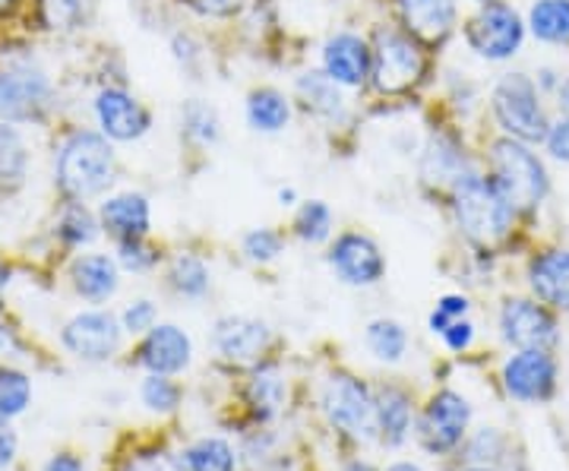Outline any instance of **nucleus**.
Masks as SVG:
<instances>
[{"label":"nucleus","mask_w":569,"mask_h":471,"mask_svg":"<svg viewBox=\"0 0 569 471\" xmlns=\"http://www.w3.org/2000/svg\"><path fill=\"white\" fill-rule=\"evenodd\" d=\"M54 86L39 63L20 58L0 67V121L32 123L51 108Z\"/></svg>","instance_id":"6"},{"label":"nucleus","mask_w":569,"mask_h":471,"mask_svg":"<svg viewBox=\"0 0 569 471\" xmlns=\"http://www.w3.org/2000/svg\"><path fill=\"white\" fill-rule=\"evenodd\" d=\"M531 39L550 48H569V0H535L529 7Z\"/></svg>","instance_id":"24"},{"label":"nucleus","mask_w":569,"mask_h":471,"mask_svg":"<svg viewBox=\"0 0 569 471\" xmlns=\"http://www.w3.org/2000/svg\"><path fill=\"white\" fill-rule=\"evenodd\" d=\"M187 7H193L197 13L203 17H216V20H224V17H234L247 0H183Z\"/></svg>","instance_id":"43"},{"label":"nucleus","mask_w":569,"mask_h":471,"mask_svg":"<svg viewBox=\"0 0 569 471\" xmlns=\"http://www.w3.org/2000/svg\"><path fill=\"white\" fill-rule=\"evenodd\" d=\"M326 418L355 440H370L377 433V405L361 380L348 373H332L323 390Z\"/></svg>","instance_id":"8"},{"label":"nucleus","mask_w":569,"mask_h":471,"mask_svg":"<svg viewBox=\"0 0 569 471\" xmlns=\"http://www.w3.org/2000/svg\"><path fill=\"white\" fill-rule=\"evenodd\" d=\"M17 455V433L10 431L7 424H0V471L7 469Z\"/></svg>","instance_id":"45"},{"label":"nucleus","mask_w":569,"mask_h":471,"mask_svg":"<svg viewBox=\"0 0 569 471\" xmlns=\"http://www.w3.org/2000/svg\"><path fill=\"white\" fill-rule=\"evenodd\" d=\"M244 253L253 263H269L282 253V234L272 228H257L244 238Z\"/></svg>","instance_id":"38"},{"label":"nucleus","mask_w":569,"mask_h":471,"mask_svg":"<svg viewBox=\"0 0 569 471\" xmlns=\"http://www.w3.org/2000/svg\"><path fill=\"white\" fill-rule=\"evenodd\" d=\"M503 387L519 402H545L557 387V364L548 351H519L503 364Z\"/></svg>","instance_id":"14"},{"label":"nucleus","mask_w":569,"mask_h":471,"mask_svg":"<svg viewBox=\"0 0 569 471\" xmlns=\"http://www.w3.org/2000/svg\"><path fill=\"white\" fill-rule=\"evenodd\" d=\"M247 399H250V405L257 409V414H276L279 405H282L284 399V383L282 377H279V370L276 368H260L253 373V380H250V387H247Z\"/></svg>","instance_id":"30"},{"label":"nucleus","mask_w":569,"mask_h":471,"mask_svg":"<svg viewBox=\"0 0 569 471\" xmlns=\"http://www.w3.org/2000/svg\"><path fill=\"white\" fill-rule=\"evenodd\" d=\"M529 285L541 304L569 310V250H545L529 263Z\"/></svg>","instance_id":"18"},{"label":"nucleus","mask_w":569,"mask_h":471,"mask_svg":"<svg viewBox=\"0 0 569 471\" xmlns=\"http://www.w3.org/2000/svg\"><path fill=\"white\" fill-rule=\"evenodd\" d=\"M121 327L130 332V335H140V332H149L156 327V304L152 301H133L130 308L123 310Z\"/></svg>","instance_id":"42"},{"label":"nucleus","mask_w":569,"mask_h":471,"mask_svg":"<svg viewBox=\"0 0 569 471\" xmlns=\"http://www.w3.org/2000/svg\"><path fill=\"white\" fill-rule=\"evenodd\" d=\"M373 67V48L355 32H339L326 41L323 48V73L339 86L358 89L365 86Z\"/></svg>","instance_id":"15"},{"label":"nucleus","mask_w":569,"mask_h":471,"mask_svg":"<svg viewBox=\"0 0 569 471\" xmlns=\"http://www.w3.org/2000/svg\"><path fill=\"white\" fill-rule=\"evenodd\" d=\"M171 288L183 294V298H203L209 291V269L200 257H190V253H181L171 267Z\"/></svg>","instance_id":"33"},{"label":"nucleus","mask_w":569,"mask_h":471,"mask_svg":"<svg viewBox=\"0 0 569 471\" xmlns=\"http://www.w3.org/2000/svg\"><path fill=\"white\" fill-rule=\"evenodd\" d=\"M10 349V335H7V329L0 327V351Z\"/></svg>","instance_id":"53"},{"label":"nucleus","mask_w":569,"mask_h":471,"mask_svg":"<svg viewBox=\"0 0 569 471\" xmlns=\"http://www.w3.org/2000/svg\"><path fill=\"white\" fill-rule=\"evenodd\" d=\"M142 402L149 411H174L181 402V390L164 373H152L142 383Z\"/></svg>","instance_id":"37"},{"label":"nucleus","mask_w":569,"mask_h":471,"mask_svg":"<svg viewBox=\"0 0 569 471\" xmlns=\"http://www.w3.org/2000/svg\"><path fill=\"white\" fill-rule=\"evenodd\" d=\"M425 51L411 36L392 29H383L377 36L370 77L383 96H402L411 86H418L425 77Z\"/></svg>","instance_id":"7"},{"label":"nucleus","mask_w":569,"mask_h":471,"mask_svg":"<svg viewBox=\"0 0 569 471\" xmlns=\"http://www.w3.org/2000/svg\"><path fill=\"white\" fill-rule=\"evenodd\" d=\"M0 285H3V269H0Z\"/></svg>","instance_id":"56"},{"label":"nucleus","mask_w":569,"mask_h":471,"mask_svg":"<svg viewBox=\"0 0 569 471\" xmlns=\"http://www.w3.org/2000/svg\"><path fill=\"white\" fill-rule=\"evenodd\" d=\"M377 405V433L383 437L387 447H399L406 443L408 431H411V399L406 390L396 387H383L373 399Z\"/></svg>","instance_id":"23"},{"label":"nucleus","mask_w":569,"mask_h":471,"mask_svg":"<svg viewBox=\"0 0 569 471\" xmlns=\"http://www.w3.org/2000/svg\"><path fill=\"white\" fill-rule=\"evenodd\" d=\"M526 32L529 26L522 13L507 0H493V3H481L475 17L466 22V44L481 61L503 63L522 51Z\"/></svg>","instance_id":"5"},{"label":"nucleus","mask_w":569,"mask_h":471,"mask_svg":"<svg viewBox=\"0 0 569 471\" xmlns=\"http://www.w3.org/2000/svg\"><path fill=\"white\" fill-rule=\"evenodd\" d=\"M500 335L519 351H550L560 339V329L545 304L529 298H509L500 310Z\"/></svg>","instance_id":"9"},{"label":"nucleus","mask_w":569,"mask_h":471,"mask_svg":"<svg viewBox=\"0 0 569 471\" xmlns=\"http://www.w3.org/2000/svg\"><path fill=\"white\" fill-rule=\"evenodd\" d=\"M96 234H99V222H96V216H92L86 206L70 203L67 209H63L61 222H58V238H61L63 244H70V247L92 244V241H96Z\"/></svg>","instance_id":"35"},{"label":"nucleus","mask_w":569,"mask_h":471,"mask_svg":"<svg viewBox=\"0 0 569 471\" xmlns=\"http://www.w3.org/2000/svg\"><path fill=\"white\" fill-rule=\"evenodd\" d=\"M367 349L373 351L380 361L396 364L408 349L406 329L399 327L396 320H377V323H370L367 327Z\"/></svg>","instance_id":"31"},{"label":"nucleus","mask_w":569,"mask_h":471,"mask_svg":"<svg viewBox=\"0 0 569 471\" xmlns=\"http://www.w3.org/2000/svg\"><path fill=\"white\" fill-rule=\"evenodd\" d=\"M399 13L415 39L440 44L459 22V0H399Z\"/></svg>","instance_id":"16"},{"label":"nucleus","mask_w":569,"mask_h":471,"mask_svg":"<svg viewBox=\"0 0 569 471\" xmlns=\"http://www.w3.org/2000/svg\"><path fill=\"white\" fill-rule=\"evenodd\" d=\"M279 200H282V206H291V200H295V190H282V193H279Z\"/></svg>","instance_id":"52"},{"label":"nucleus","mask_w":569,"mask_h":471,"mask_svg":"<svg viewBox=\"0 0 569 471\" xmlns=\"http://www.w3.org/2000/svg\"><path fill=\"white\" fill-rule=\"evenodd\" d=\"M490 181L500 187L507 203L516 212H531L548 200L550 174L541 156L531 152L529 143L519 140H493L488 152Z\"/></svg>","instance_id":"3"},{"label":"nucleus","mask_w":569,"mask_h":471,"mask_svg":"<svg viewBox=\"0 0 569 471\" xmlns=\"http://www.w3.org/2000/svg\"><path fill=\"white\" fill-rule=\"evenodd\" d=\"M32 152L17 123L0 121V187H17L29 174Z\"/></svg>","instance_id":"28"},{"label":"nucleus","mask_w":569,"mask_h":471,"mask_svg":"<svg viewBox=\"0 0 569 471\" xmlns=\"http://www.w3.org/2000/svg\"><path fill=\"white\" fill-rule=\"evenodd\" d=\"M3 3H7V0H0V7H3Z\"/></svg>","instance_id":"57"},{"label":"nucleus","mask_w":569,"mask_h":471,"mask_svg":"<svg viewBox=\"0 0 569 471\" xmlns=\"http://www.w3.org/2000/svg\"><path fill=\"white\" fill-rule=\"evenodd\" d=\"M468 471H493V469H468Z\"/></svg>","instance_id":"55"},{"label":"nucleus","mask_w":569,"mask_h":471,"mask_svg":"<svg viewBox=\"0 0 569 471\" xmlns=\"http://www.w3.org/2000/svg\"><path fill=\"white\" fill-rule=\"evenodd\" d=\"M99 219L108 234H114L118 241L130 238H146L152 226V209L142 193H118L111 200H104L99 209Z\"/></svg>","instance_id":"20"},{"label":"nucleus","mask_w":569,"mask_h":471,"mask_svg":"<svg viewBox=\"0 0 569 471\" xmlns=\"http://www.w3.org/2000/svg\"><path fill=\"white\" fill-rule=\"evenodd\" d=\"M187 469L190 471H234V452L219 437L197 440L187 450Z\"/></svg>","instance_id":"32"},{"label":"nucleus","mask_w":569,"mask_h":471,"mask_svg":"<svg viewBox=\"0 0 569 471\" xmlns=\"http://www.w3.org/2000/svg\"><path fill=\"white\" fill-rule=\"evenodd\" d=\"M490 114L503 137L519 140V143H545L550 118L548 108L541 102V89L529 73H503L490 89Z\"/></svg>","instance_id":"4"},{"label":"nucleus","mask_w":569,"mask_h":471,"mask_svg":"<svg viewBox=\"0 0 569 471\" xmlns=\"http://www.w3.org/2000/svg\"><path fill=\"white\" fill-rule=\"evenodd\" d=\"M332 231V209L323 200H310L295 216V234L307 244H320Z\"/></svg>","instance_id":"36"},{"label":"nucleus","mask_w":569,"mask_h":471,"mask_svg":"<svg viewBox=\"0 0 569 471\" xmlns=\"http://www.w3.org/2000/svg\"><path fill=\"white\" fill-rule=\"evenodd\" d=\"M553 96H557L560 111H563V114H569V77H563V80H560V86H557V92H553Z\"/></svg>","instance_id":"48"},{"label":"nucleus","mask_w":569,"mask_h":471,"mask_svg":"<svg viewBox=\"0 0 569 471\" xmlns=\"http://www.w3.org/2000/svg\"><path fill=\"white\" fill-rule=\"evenodd\" d=\"M443 339H447V345L452 351H466L468 345H471V339H475V327H471L468 320H456V323L443 332Z\"/></svg>","instance_id":"44"},{"label":"nucleus","mask_w":569,"mask_h":471,"mask_svg":"<svg viewBox=\"0 0 569 471\" xmlns=\"http://www.w3.org/2000/svg\"><path fill=\"white\" fill-rule=\"evenodd\" d=\"M291 121V104L279 89H253L247 99V123L257 133H279Z\"/></svg>","instance_id":"27"},{"label":"nucleus","mask_w":569,"mask_h":471,"mask_svg":"<svg viewBox=\"0 0 569 471\" xmlns=\"http://www.w3.org/2000/svg\"><path fill=\"white\" fill-rule=\"evenodd\" d=\"M475 3H478V7H481V3H493V0H475Z\"/></svg>","instance_id":"54"},{"label":"nucleus","mask_w":569,"mask_h":471,"mask_svg":"<svg viewBox=\"0 0 569 471\" xmlns=\"http://www.w3.org/2000/svg\"><path fill=\"white\" fill-rule=\"evenodd\" d=\"M387 471H421L418 465H411V462H396V465H389Z\"/></svg>","instance_id":"50"},{"label":"nucleus","mask_w":569,"mask_h":471,"mask_svg":"<svg viewBox=\"0 0 569 471\" xmlns=\"http://www.w3.org/2000/svg\"><path fill=\"white\" fill-rule=\"evenodd\" d=\"M468 171H471V162H468L462 143L452 133L430 137V143L425 149V159H421L425 181L437 187H452L459 178H466Z\"/></svg>","instance_id":"21"},{"label":"nucleus","mask_w":569,"mask_h":471,"mask_svg":"<svg viewBox=\"0 0 569 471\" xmlns=\"http://www.w3.org/2000/svg\"><path fill=\"white\" fill-rule=\"evenodd\" d=\"M190 335L178 327H152L140 349V361L152 373H181L190 364Z\"/></svg>","instance_id":"19"},{"label":"nucleus","mask_w":569,"mask_h":471,"mask_svg":"<svg viewBox=\"0 0 569 471\" xmlns=\"http://www.w3.org/2000/svg\"><path fill=\"white\" fill-rule=\"evenodd\" d=\"M541 146L548 149V156L553 162L569 164V114H563L560 121H550Z\"/></svg>","instance_id":"41"},{"label":"nucleus","mask_w":569,"mask_h":471,"mask_svg":"<svg viewBox=\"0 0 569 471\" xmlns=\"http://www.w3.org/2000/svg\"><path fill=\"white\" fill-rule=\"evenodd\" d=\"M44 471H86V465H82L73 452H61V455H54V459L44 465Z\"/></svg>","instance_id":"47"},{"label":"nucleus","mask_w":569,"mask_h":471,"mask_svg":"<svg viewBox=\"0 0 569 471\" xmlns=\"http://www.w3.org/2000/svg\"><path fill=\"white\" fill-rule=\"evenodd\" d=\"M114 149L108 137H99L92 130H77L70 133L58 149L54 159V181L63 193L82 203L92 197H102L108 187L114 184Z\"/></svg>","instance_id":"1"},{"label":"nucleus","mask_w":569,"mask_h":471,"mask_svg":"<svg viewBox=\"0 0 569 471\" xmlns=\"http://www.w3.org/2000/svg\"><path fill=\"white\" fill-rule=\"evenodd\" d=\"M73 288H77V294L86 298V301H92V304H102L108 301L118 285H121V279H118V267H114V260L111 257H104V253H89V257H80L77 263H73Z\"/></svg>","instance_id":"22"},{"label":"nucleus","mask_w":569,"mask_h":471,"mask_svg":"<svg viewBox=\"0 0 569 471\" xmlns=\"http://www.w3.org/2000/svg\"><path fill=\"white\" fill-rule=\"evenodd\" d=\"M174 58H178L181 63L200 61V48L193 44L190 36H178V39H174Z\"/></svg>","instance_id":"46"},{"label":"nucleus","mask_w":569,"mask_h":471,"mask_svg":"<svg viewBox=\"0 0 569 471\" xmlns=\"http://www.w3.org/2000/svg\"><path fill=\"white\" fill-rule=\"evenodd\" d=\"M92 108H96V121L102 127L104 137L118 140V143H133V140L146 137L152 127V114L123 89H102Z\"/></svg>","instance_id":"13"},{"label":"nucleus","mask_w":569,"mask_h":471,"mask_svg":"<svg viewBox=\"0 0 569 471\" xmlns=\"http://www.w3.org/2000/svg\"><path fill=\"white\" fill-rule=\"evenodd\" d=\"M99 0H39V20L48 32L73 36L96 20Z\"/></svg>","instance_id":"26"},{"label":"nucleus","mask_w":569,"mask_h":471,"mask_svg":"<svg viewBox=\"0 0 569 471\" xmlns=\"http://www.w3.org/2000/svg\"><path fill=\"white\" fill-rule=\"evenodd\" d=\"M468 308H471V304H468V298H462V294H447V298L437 304L433 317H430V329L443 335L456 320H462V317H466Z\"/></svg>","instance_id":"40"},{"label":"nucleus","mask_w":569,"mask_h":471,"mask_svg":"<svg viewBox=\"0 0 569 471\" xmlns=\"http://www.w3.org/2000/svg\"><path fill=\"white\" fill-rule=\"evenodd\" d=\"M468 418H471V409L459 392H437L421 414L418 437L430 452H447L459 447V440L466 437Z\"/></svg>","instance_id":"11"},{"label":"nucleus","mask_w":569,"mask_h":471,"mask_svg":"<svg viewBox=\"0 0 569 471\" xmlns=\"http://www.w3.org/2000/svg\"><path fill=\"white\" fill-rule=\"evenodd\" d=\"M181 123H183V133H187L193 143L212 146L219 137H222V121H219L216 108L200 102V99H193V102L183 104Z\"/></svg>","instance_id":"29"},{"label":"nucleus","mask_w":569,"mask_h":471,"mask_svg":"<svg viewBox=\"0 0 569 471\" xmlns=\"http://www.w3.org/2000/svg\"><path fill=\"white\" fill-rule=\"evenodd\" d=\"M346 471H377L373 465H367V462H351V465H346Z\"/></svg>","instance_id":"51"},{"label":"nucleus","mask_w":569,"mask_h":471,"mask_svg":"<svg viewBox=\"0 0 569 471\" xmlns=\"http://www.w3.org/2000/svg\"><path fill=\"white\" fill-rule=\"evenodd\" d=\"M121 323L104 310H86L63 327V345L82 361H108L121 349Z\"/></svg>","instance_id":"12"},{"label":"nucleus","mask_w":569,"mask_h":471,"mask_svg":"<svg viewBox=\"0 0 569 471\" xmlns=\"http://www.w3.org/2000/svg\"><path fill=\"white\" fill-rule=\"evenodd\" d=\"M29 402H32L29 377L13 368H0V421L22 414Z\"/></svg>","instance_id":"34"},{"label":"nucleus","mask_w":569,"mask_h":471,"mask_svg":"<svg viewBox=\"0 0 569 471\" xmlns=\"http://www.w3.org/2000/svg\"><path fill=\"white\" fill-rule=\"evenodd\" d=\"M452 216L468 241L490 247L507 238L516 209L507 203V197L490 178L468 171L466 178L452 184Z\"/></svg>","instance_id":"2"},{"label":"nucleus","mask_w":569,"mask_h":471,"mask_svg":"<svg viewBox=\"0 0 569 471\" xmlns=\"http://www.w3.org/2000/svg\"><path fill=\"white\" fill-rule=\"evenodd\" d=\"M298 99L317 118H326V121H342L346 118V99L339 92V82H332L326 73L298 77Z\"/></svg>","instance_id":"25"},{"label":"nucleus","mask_w":569,"mask_h":471,"mask_svg":"<svg viewBox=\"0 0 569 471\" xmlns=\"http://www.w3.org/2000/svg\"><path fill=\"white\" fill-rule=\"evenodd\" d=\"M329 267L336 272L339 282L355 288L377 285L387 272V260L380 253V247L373 244L367 234H358V231H348L342 234L332 250H329Z\"/></svg>","instance_id":"10"},{"label":"nucleus","mask_w":569,"mask_h":471,"mask_svg":"<svg viewBox=\"0 0 569 471\" xmlns=\"http://www.w3.org/2000/svg\"><path fill=\"white\" fill-rule=\"evenodd\" d=\"M212 342L222 358L234 361V364H250L257 361L263 349L269 345V329L260 320L250 317H224L216 323Z\"/></svg>","instance_id":"17"},{"label":"nucleus","mask_w":569,"mask_h":471,"mask_svg":"<svg viewBox=\"0 0 569 471\" xmlns=\"http://www.w3.org/2000/svg\"><path fill=\"white\" fill-rule=\"evenodd\" d=\"M118 260L130 272H146V269H152L159 263V253L146 244L142 238H130V241H121V247H118Z\"/></svg>","instance_id":"39"},{"label":"nucleus","mask_w":569,"mask_h":471,"mask_svg":"<svg viewBox=\"0 0 569 471\" xmlns=\"http://www.w3.org/2000/svg\"><path fill=\"white\" fill-rule=\"evenodd\" d=\"M130 471H162V465H156V462H140V465H130Z\"/></svg>","instance_id":"49"}]
</instances>
